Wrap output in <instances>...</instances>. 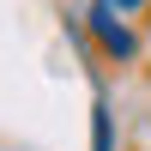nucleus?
Listing matches in <instances>:
<instances>
[{
  "label": "nucleus",
  "instance_id": "obj_1",
  "mask_svg": "<svg viewBox=\"0 0 151 151\" xmlns=\"http://www.w3.org/2000/svg\"><path fill=\"white\" fill-rule=\"evenodd\" d=\"M85 24H91V36L103 42V55H115V60H133V55H139V36L127 30V18H121V12L109 6V0H91Z\"/></svg>",
  "mask_w": 151,
  "mask_h": 151
},
{
  "label": "nucleus",
  "instance_id": "obj_2",
  "mask_svg": "<svg viewBox=\"0 0 151 151\" xmlns=\"http://www.w3.org/2000/svg\"><path fill=\"white\" fill-rule=\"evenodd\" d=\"M115 145V115H109V103L97 97L91 103V151H109Z\"/></svg>",
  "mask_w": 151,
  "mask_h": 151
},
{
  "label": "nucleus",
  "instance_id": "obj_3",
  "mask_svg": "<svg viewBox=\"0 0 151 151\" xmlns=\"http://www.w3.org/2000/svg\"><path fill=\"white\" fill-rule=\"evenodd\" d=\"M109 6H115V12H133V6H145V0H109Z\"/></svg>",
  "mask_w": 151,
  "mask_h": 151
}]
</instances>
